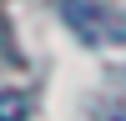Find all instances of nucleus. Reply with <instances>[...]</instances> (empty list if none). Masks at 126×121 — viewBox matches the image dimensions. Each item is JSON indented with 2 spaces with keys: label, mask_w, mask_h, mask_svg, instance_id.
<instances>
[{
  "label": "nucleus",
  "mask_w": 126,
  "mask_h": 121,
  "mask_svg": "<svg viewBox=\"0 0 126 121\" xmlns=\"http://www.w3.org/2000/svg\"><path fill=\"white\" fill-rule=\"evenodd\" d=\"M61 15L86 45H126V10L106 0H61Z\"/></svg>",
  "instance_id": "f257e3e1"
},
{
  "label": "nucleus",
  "mask_w": 126,
  "mask_h": 121,
  "mask_svg": "<svg viewBox=\"0 0 126 121\" xmlns=\"http://www.w3.org/2000/svg\"><path fill=\"white\" fill-rule=\"evenodd\" d=\"M25 111V96H0V121H20Z\"/></svg>",
  "instance_id": "f03ea898"
},
{
  "label": "nucleus",
  "mask_w": 126,
  "mask_h": 121,
  "mask_svg": "<svg viewBox=\"0 0 126 121\" xmlns=\"http://www.w3.org/2000/svg\"><path fill=\"white\" fill-rule=\"evenodd\" d=\"M116 121H126V116H116Z\"/></svg>",
  "instance_id": "7ed1b4c3"
}]
</instances>
